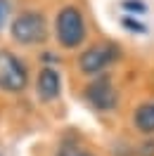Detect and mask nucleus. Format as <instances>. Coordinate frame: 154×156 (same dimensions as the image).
I'll use <instances>...</instances> for the list:
<instances>
[{
	"label": "nucleus",
	"mask_w": 154,
	"mask_h": 156,
	"mask_svg": "<svg viewBox=\"0 0 154 156\" xmlns=\"http://www.w3.org/2000/svg\"><path fill=\"white\" fill-rule=\"evenodd\" d=\"M7 17H10V0H0V29L5 26Z\"/></svg>",
	"instance_id": "obj_8"
},
{
	"label": "nucleus",
	"mask_w": 154,
	"mask_h": 156,
	"mask_svg": "<svg viewBox=\"0 0 154 156\" xmlns=\"http://www.w3.org/2000/svg\"><path fill=\"white\" fill-rule=\"evenodd\" d=\"M116 52H119V50H116L114 45H109V43H105V45H93V48H88L86 52L81 55L78 66H81L83 73H100L109 62L116 59Z\"/></svg>",
	"instance_id": "obj_4"
},
{
	"label": "nucleus",
	"mask_w": 154,
	"mask_h": 156,
	"mask_svg": "<svg viewBox=\"0 0 154 156\" xmlns=\"http://www.w3.org/2000/svg\"><path fill=\"white\" fill-rule=\"evenodd\" d=\"M59 156H93V154L81 151V149H74V147H67V149H62V154H59Z\"/></svg>",
	"instance_id": "obj_9"
},
{
	"label": "nucleus",
	"mask_w": 154,
	"mask_h": 156,
	"mask_svg": "<svg viewBox=\"0 0 154 156\" xmlns=\"http://www.w3.org/2000/svg\"><path fill=\"white\" fill-rule=\"evenodd\" d=\"M86 38V21L76 7H64L57 14V40L64 48H76Z\"/></svg>",
	"instance_id": "obj_1"
},
{
	"label": "nucleus",
	"mask_w": 154,
	"mask_h": 156,
	"mask_svg": "<svg viewBox=\"0 0 154 156\" xmlns=\"http://www.w3.org/2000/svg\"><path fill=\"white\" fill-rule=\"evenodd\" d=\"M86 97L95 109L109 111V109H114V104H116V90L112 88L109 78L102 76V78H97V80H93L86 88Z\"/></svg>",
	"instance_id": "obj_5"
},
{
	"label": "nucleus",
	"mask_w": 154,
	"mask_h": 156,
	"mask_svg": "<svg viewBox=\"0 0 154 156\" xmlns=\"http://www.w3.org/2000/svg\"><path fill=\"white\" fill-rule=\"evenodd\" d=\"M38 95H40V99H55L59 95V73L55 69H43L40 71Z\"/></svg>",
	"instance_id": "obj_6"
},
{
	"label": "nucleus",
	"mask_w": 154,
	"mask_h": 156,
	"mask_svg": "<svg viewBox=\"0 0 154 156\" xmlns=\"http://www.w3.org/2000/svg\"><path fill=\"white\" fill-rule=\"evenodd\" d=\"M123 7H126V10H138V12H142V10H145L142 2H133V0H126Z\"/></svg>",
	"instance_id": "obj_10"
},
{
	"label": "nucleus",
	"mask_w": 154,
	"mask_h": 156,
	"mask_svg": "<svg viewBox=\"0 0 154 156\" xmlns=\"http://www.w3.org/2000/svg\"><path fill=\"white\" fill-rule=\"evenodd\" d=\"M123 24L126 26H128V29H135V31H145L142 26H140V24H138V21H130V19H123Z\"/></svg>",
	"instance_id": "obj_11"
},
{
	"label": "nucleus",
	"mask_w": 154,
	"mask_h": 156,
	"mask_svg": "<svg viewBox=\"0 0 154 156\" xmlns=\"http://www.w3.org/2000/svg\"><path fill=\"white\" fill-rule=\"evenodd\" d=\"M0 88L19 92L26 88V69L12 52H0Z\"/></svg>",
	"instance_id": "obj_3"
},
{
	"label": "nucleus",
	"mask_w": 154,
	"mask_h": 156,
	"mask_svg": "<svg viewBox=\"0 0 154 156\" xmlns=\"http://www.w3.org/2000/svg\"><path fill=\"white\" fill-rule=\"evenodd\" d=\"M12 38L21 45H33L45 40V19L38 12H24L12 21Z\"/></svg>",
	"instance_id": "obj_2"
},
{
	"label": "nucleus",
	"mask_w": 154,
	"mask_h": 156,
	"mask_svg": "<svg viewBox=\"0 0 154 156\" xmlns=\"http://www.w3.org/2000/svg\"><path fill=\"white\" fill-rule=\"evenodd\" d=\"M135 126L142 133H154V104H142L135 111Z\"/></svg>",
	"instance_id": "obj_7"
}]
</instances>
